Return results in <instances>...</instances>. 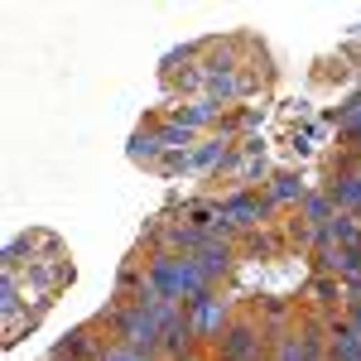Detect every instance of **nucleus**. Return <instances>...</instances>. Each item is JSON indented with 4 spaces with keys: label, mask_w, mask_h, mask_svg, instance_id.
<instances>
[{
    "label": "nucleus",
    "mask_w": 361,
    "mask_h": 361,
    "mask_svg": "<svg viewBox=\"0 0 361 361\" xmlns=\"http://www.w3.org/2000/svg\"><path fill=\"white\" fill-rule=\"evenodd\" d=\"M145 284H149L154 299L178 304V308H188V304H197L202 294H212V284L202 279V270L193 265V255H164V250H154V255L145 260Z\"/></svg>",
    "instance_id": "nucleus-1"
},
{
    "label": "nucleus",
    "mask_w": 361,
    "mask_h": 361,
    "mask_svg": "<svg viewBox=\"0 0 361 361\" xmlns=\"http://www.w3.org/2000/svg\"><path fill=\"white\" fill-rule=\"evenodd\" d=\"M217 361H265L260 323H250V318H231V328L217 337Z\"/></svg>",
    "instance_id": "nucleus-2"
},
{
    "label": "nucleus",
    "mask_w": 361,
    "mask_h": 361,
    "mask_svg": "<svg viewBox=\"0 0 361 361\" xmlns=\"http://www.w3.org/2000/svg\"><path fill=\"white\" fill-rule=\"evenodd\" d=\"M270 212V202L260 193H250V188H241V193L222 197V207H217V222H222V231H250V226L260 222Z\"/></svg>",
    "instance_id": "nucleus-3"
},
{
    "label": "nucleus",
    "mask_w": 361,
    "mask_h": 361,
    "mask_svg": "<svg viewBox=\"0 0 361 361\" xmlns=\"http://www.w3.org/2000/svg\"><path fill=\"white\" fill-rule=\"evenodd\" d=\"M188 323H193L197 342H217V337L231 328V308L217 299V289L212 294H202L197 304H188Z\"/></svg>",
    "instance_id": "nucleus-4"
},
{
    "label": "nucleus",
    "mask_w": 361,
    "mask_h": 361,
    "mask_svg": "<svg viewBox=\"0 0 361 361\" xmlns=\"http://www.w3.org/2000/svg\"><path fill=\"white\" fill-rule=\"evenodd\" d=\"M231 260H236V250H231V241H226V236H212V241H207V246H202V250L193 255V265L202 270V279H207L212 289H217V284L226 279Z\"/></svg>",
    "instance_id": "nucleus-5"
},
{
    "label": "nucleus",
    "mask_w": 361,
    "mask_h": 361,
    "mask_svg": "<svg viewBox=\"0 0 361 361\" xmlns=\"http://www.w3.org/2000/svg\"><path fill=\"white\" fill-rule=\"evenodd\" d=\"M328 197L337 202V212H361V169L357 159L347 169H337L333 173V183H328Z\"/></svg>",
    "instance_id": "nucleus-6"
},
{
    "label": "nucleus",
    "mask_w": 361,
    "mask_h": 361,
    "mask_svg": "<svg viewBox=\"0 0 361 361\" xmlns=\"http://www.w3.org/2000/svg\"><path fill=\"white\" fill-rule=\"evenodd\" d=\"M328 361H361V333L347 318L328 323Z\"/></svg>",
    "instance_id": "nucleus-7"
},
{
    "label": "nucleus",
    "mask_w": 361,
    "mask_h": 361,
    "mask_svg": "<svg viewBox=\"0 0 361 361\" xmlns=\"http://www.w3.org/2000/svg\"><path fill=\"white\" fill-rule=\"evenodd\" d=\"M333 217H337V202L328 197V188H318V193H308L304 202H299V222H304L308 231H323Z\"/></svg>",
    "instance_id": "nucleus-8"
},
{
    "label": "nucleus",
    "mask_w": 361,
    "mask_h": 361,
    "mask_svg": "<svg viewBox=\"0 0 361 361\" xmlns=\"http://www.w3.org/2000/svg\"><path fill=\"white\" fill-rule=\"evenodd\" d=\"M304 197H308V188L294 178V173H275L270 188H265V202H270V207H299Z\"/></svg>",
    "instance_id": "nucleus-9"
},
{
    "label": "nucleus",
    "mask_w": 361,
    "mask_h": 361,
    "mask_svg": "<svg viewBox=\"0 0 361 361\" xmlns=\"http://www.w3.org/2000/svg\"><path fill=\"white\" fill-rule=\"evenodd\" d=\"M323 231H328L333 246H361V217H357V212H337Z\"/></svg>",
    "instance_id": "nucleus-10"
},
{
    "label": "nucleus",
    "mask_w": 361,
    "mask_h": 361,
    "mask_svg": "<svg viewBox=\"0 0 361 361\" xmlns=\"http://www.w3.org/2000/svg\"><path fill=\"white\" fill-rule=\"evenodd\" d=\"M337 135L352 140V149L361 154V92L347 102V106H342V111H337Z\"/></svg>",
    "instance_id": "nucleus-11"
},
{
    "label": "nucleus",
    "mask_w": 361,
    "mask_h": 361,
    "mask_svg": "<svg viewBox=\"0 0 361 361\" xmlns=\"http://www.w3.org/2000/svg\"><path fill=\"white\" fill-rule=\"evenodd\" d=\"M159 149H164V140H159V130H149V135L140 130V135L130 140V154H135V159H154Z\"/></svg>",
    "instance_id": "nucleus-12"
},
{
    "label": "nucleus",
    "mask_w": 361,
    "mask_h": 361,
    "mask_svg": "<svg viewBox=\"0 0 361 361\" xmlns=\"http://www.w3.org/2000/svg\"><path fill=\"white\" fill-rule=\"evenodd\" d=\"M222 159H226V145H202V149L188 154V164H193V169H212V164H222Z\"/></svg>",
    "instance_id": "nucleus-13"
},
{
    "label": "nucleus",
    "mask_w": 361,
    "mask_h": 361,
    "mask_svg": "<svg viewBox=\"0 0 361 361\" xmlns=\"http://www.w3.org/2000/svg\"><path fill=\"white\" fill-rule=\"evenodd\" d=\"M102 361H159V357H145V352H135V347H121V342H111V347L102 352Z\"/></svg>",
    "instance_id": "nucleus-14"
},
{
    "label": "nucleus",
    "mask_w": 361,
    "mask_h": 361,
    "mask_svg": "<svg viewBox=\"0 0 361 361\" xmlns=\"http://www.w3.org/2000/svg\"><path fill=\"white\" fill-rule=\"evenodd\" d=\"M347 323H352V328L361 333V299H357V304H347Z\"/></svg>",
    "instance_id": "nucleus-15"
},
{
    "label": "nucleus",
    "mask_w": 361,
    "mask_h": 361,
    "mask_svg": "<svg viewBox=\"0 0 361 361\" xmlns=\"http://www.w3.org/2000/svg\"><path fill=\"white\" fill-rule=\"evenodd\" d=\"M357 169H361V154H357Z\"/></svg>",
    "instance_id": "nucleus-16"
}]
</instances>
